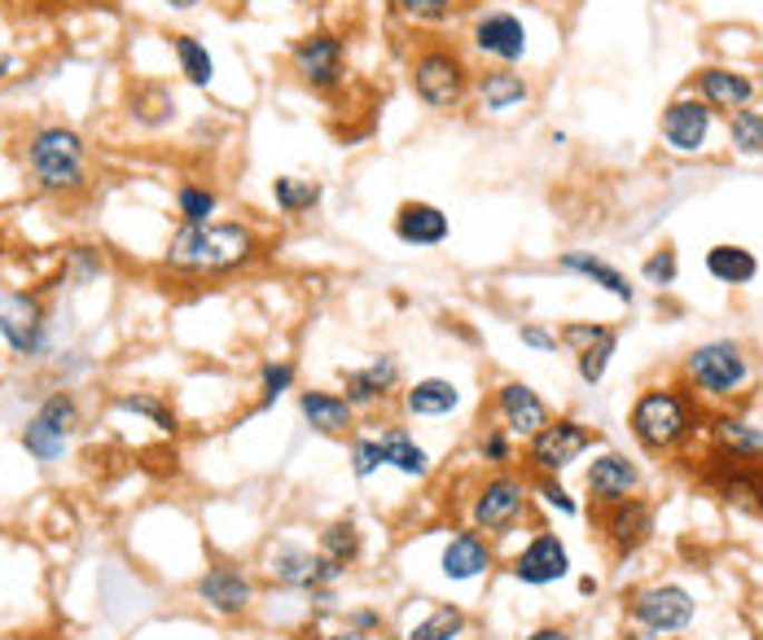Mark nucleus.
Masks as SVG:
<instances>
[{
  "mask_svg": "<svg viewBox=\"0 0 763 640\" xmlns=\"http://www.w3.org/2000/svg\"><path fill=\"white\" fill-rule=\"evenodd\" d=\"M260 250V237L246 224H180L167 246V268L176 273H233L251 264Z\"/></svg>",
  "mask_w": 763,
  "mask_h": 640,
  "instance_id": "nucleus-1",
  "label": "nucleus"
},
{
  "mask_svg": "<svg viewBox=\"0 0 763 640\" xmlns=\"http://www.w3.org/2000/svg\"><path fill=\"white\" fill-rule=\"evenodd\" d=\"M417 101L430 110H457L475 92V71L457 45H421L409 62Z\"/></svg>",
  "mask_w": 763,
  "mask_h": 640,
  "instance_id": "nucleus-2",
  "label": "nucleus"
},
{
  "mask_svg": "<svg viewBox=\"0 0 763 640\" xmlns=\"http://www.w3.org/2000/svg\"><path fill=\"white\" fill-rule=\"evenodd\" d=\"M627 426L636 434V443L645 452H676L689 434H694V408L681 391L672 386H654L632 404Z\"/></svg>",
  "mask_w": 763,
  "mask_h": 640,
  "instance_id": "nucleus-3",
  "label": "nucleus"
},
{
  "mask_svg": "<svg viewBox=\"0 0 763 640\" xmlns=\"http://www.w3.org/2000/svg\"><path fill=\"white\" fill-rule=\"evenodd\" d=\"M27 163L40 180V189H49V194L84 189V137L75 128H62V124L36 128L27 141Z\"/></svg>",
  "mask_w": 763,
  "mask_h": 640,
  "instance_id": "nucleus-4",
  "label": "nucleus"
},
{
  "mask_svg": "<svg viewBox=\"0 0 763 640\" xmlns=\"http://www.w3.org/2000/svg\"><path fill=\"white\" fill-rule=\"evenodd\" d=\"M290 71L312 92H334L348 83V40L339 31H307L290 45Z\"/></svg>",
  "mask_w": 763,
  "mask_h": 640,
  "instance_id": "nucleus-5",
  "label": "nucleus"
},
{
  "mask_svg": "<svg viewBox=\"0 0 763 640\" xmlns=\"http://www.w3.org/2000/svg\"><path fill=\"white\" fill-rule=\"evenodd\" d=\"M685 373H689V382H694L702 395L728 400V395H737L751 382V360H746V352L737 343L715 338V343H702V347L689 352Z\"/></svg>",
  "mask_w": 763,
  "mask_h": 640,
  "instance_id": "nucleus-6",
  "label": "nucleus"
},
{
  "mask_svg": "<svg viewBox=\"0 0 763 640\" xmlns=\"http://www.w3.org/2000/svg\"><path fill=\"white\" fill-rule=\"evenodd\" d=\"M694 592L681 583H649L632 597V623L649 640H667L694 623Z\"/></svg>",
  "mask_w": 763,
  "mask_h": 640,
  "instance_id": "nucleus-7",
  "label": "nucleus"
},
{
  "mask_svg": "<svg viewBox=\"0 0 763 640\" xmlns=\"http://www.w3.org/2000/svg\"><path fill=\"white\" fill-rule=\"evenodd\" d=\"M75 426H79V404H75V395H70V391H53V395L36 408V417L27 422V430H22V447H27L36 461L49 465V461H58V456L67 452Z\"/></svg>",
  "mask_w": 763,
  "mask_h": 640,
  "instance_id": "nucleus-8",
  "label": "nucleus"
},
{
  "mask_svg": "<svg viewBox=\"0 0 763 640\" xmlns=\"http://www.w3.org/2000/svg\"><path fill=\"white\" fill-rule=\"evenodd\" d=\"M527 500H531V492H527L522 479H513V474H491L483 488H479L475 504H470V522H475V531L505 535V531H513L518 518L527 513Z\"/></svg>",
  "mask_w": 763,
  "mask_h": 640,
  "instance_id": "nucleus-9",
  "label": "nucleus"
},
{
  "mask_svg": "<svg viewBox=\"0 0 763 640\" xmlns=\"http://www.w3.org/2000/svg\"><path fill=\"white\" fill-rule=\"evenodd\" d=\"M593 430L579 426L575 417H561V422H549V426L540 430V434H531V443H527V461H531V470L536 474H545V479H557L566 465H575L588 447H593Z\"/></svg>",
  "mask_w": 763,
  "mask_h": 640,
  "instance_id": "nucleus-10",
  "label": "nucleus"
},
{
  "mask_svg": "<svg viewBox=\"0 0 763 640\" xmlns=\"http://www.w3.org/2000/svg\"><path fill=\"white\" fill-rule=\"evenodd\" d=\"M268 570H273V579L281 588H294V592H307V597L334 588L348 574V567H339L334 558L307 553V549H294V544H281L277 553L268 558Z\"/></svg>",
  "mask_w": 763,
  "mask_h": 640,
  "instance_id": "nucleus-11",
  "label": "nucleus"
},
{
  "mask_svg": "<svg viewBox=\"0 0 763 640\" xmlns=\"http://www.w3.org/2000/svg\"><path fill=\"white\" fill-rule=\"evenodd\" d=\"M470 45L500 62V67H513L527 58V22L509 9H483L475 22H470Z\"/></svg>",
  "mask_w": 763,
  "mask_h": 640,
  "instance_id": "nucleus-12",
  "label": "nucleus"
},
{
  "mask_svg": "<svg viewBox=\"0 0 763 640\" xmlns=\"http://www.w3.org/2000/svg\"><path fill=\"white\" fill-rule=\"evenodd\" d=\"M711 483L715 492L728 500L733 509H746V513H763V465H755V456H733L724 447H715L711 456Z\"/></svg>",
  "mask_w": 763,
  "mask_h": 640,
  "instance_id": "nucleus-13",
  "label": "nucleus"
},
{
  "mask_svg": "<svg viewBox=\"0 0 763 640\" xmlns=\"http://www.w3.org/2000/svg\"><path fill=\"white\" fill-rule=\"evenodd\" d=\"M711 128H715V110L702 97H694V92L676 97L663 110V124H658L667 149H676V154H702L706 141H711Z\"/></svg>",
  "mask_w": 763,
  "mask_h": 640,
  "instance_id": "nucleus-14",
  "label": "nucleus"
},
{
  "mask_svg": "<svg viewBox=\"0 0 763 640\" xmlns=\"http://www.w3.org/2000/svg\"><path fill=\"white\" fill-rule=\"evenodd\" d=\"M0 338L18 356L45 352V307L31 294H0Z\"/></svg>",
  "mask_w": 763,
  "mask_h": 640,
  "instance_id": "nucleus-15",
  "label": "nucleus"
},
{
  "mask_svg": "<svg viewBox=\"0 0 763 640\" xmlns=\"http://www.w3.org/2000/svg\"><path fill=\"white\" fill-rule=\"evenodd\" d=\"M513 579L518 583H527V588H549V583H557V579H566L570 574V553H566V544L557 540L554 531H540L518 558H513Z\"/></svg>",
  "mask_w": 763,
  "mask_h": 640,
  "instance_id": "nucleus-16",
  "label": "nucleus"
},
{
  "mask_svg": "<svg viewBox=\"0 0 763 640\" xmlns=\"http://www.w3.org/2000/svg\"><path fill=\"white\" fill-rule=\"evenodd\" d=\"M496 413H500L505 430L518 434V439H531V434H540V430L554 422L549 417V404L527 382H500L496 386Z\"/></svg>",
  "mask_w": 763,
  "mask_h": 640,
  "instance_id": "nucleus-17",
  "label": "nucleus"
},
{
  "mask_svg": "<svg viewBox=\"0 0 763 640\" xmlns=\"http://www.w3.org/2000/svg\"><path fill=\"white\" fill-rule=\"evenodd\" d=\"M610 513H606V544H610V553L615 558H632L645 540H649V531H654V509L645 504V500L627 496L619 500V504H606Z\"/></svg>",
  "mask_w": 763,
  "mask_h": 640,
  "instance_id": "nucleus-18",
  "label": "nucleus"
},
{
  "mask_svg": "<svg viewBox=\"0 0 763 640\" xmlns=\"http://www.w3.org/2000/svg\"><path fill=\"white\" fill-rule=\"evenodd\" d=\"M395 386H400L395 356H373L364 368H343V391H348L351 408H378L391 400Z\"/></svg>",
  "mask_w": 763,
  "mask_h": 640,
  "instance_id": "nucleus-19",
  "label": "nucleus"
},
{
  "mask_svg": "<svg viewBox=\"0 0 763 640\" xmlns=\"http://www.w3.org/2000/svg\"><path fill=\"white\" fill-rule=\"evenodd\" d=\"M694 97H702L711 110H742L755 101V79L733 67H702L694 75Z\"/></svg>",
  "mask_w": 763,
  "mask_h": 640,
  "instance_id": "nucleus-20",
  "label": "nucleus"
},
{
  "mask_svg": "<svg viewBox=\"0 0 763 640\" xmlns=\"http://www.w3.org/2000/svg\"><path fill=\"white\" fill-rule=\"evenodd\" d=\"M640 488V470L636 461H627L624 452H601L588 465V496L593 504H619V500L636 496Z\"/></svg>",
  "mask_w": 763,
  "mask_h": 640,
  "instance_id": "nucleus-21",
  "label": "nucleus"
},
{
  "mask_svg": "<svg viewBox=\"0 0 763 640\" xmlns=\"http://www.w3.org/2000/svg\"><path fill=\"white\" fill-rule=\"evenodd\" d=\"M391 228H395V237H400L404 246H417V250L443 246V242L452 237V219H448L443 207H434V203H400Z\"/></svg>",
  "mask_w": 763,
  "mask_h": 640,
  "instance_id": "nucleus-22",
  "label": "nucleus"
},
{
  "mask_svg": "<svg viewBox=\"0 0 763 640\" xmlns=\"http://www.w3.org/2000/svg\"><path fill=\"white\" fill-rule=\"evenodd\" d=\"M491 562H496V558H491V544L483 540V531H457V535L443 544L439 570H443V579H452V583H470V579L487 574Z\"/></svg>",
  "mask_w": 763,
  "mask_h": 640,
  "instance_id": "nucleus-23",
  "label": "nucleus"
},
{
  "mask_svg": "<svg viewBox=\"0 0 763 640\" xmlns=\"http://www.w3.org/2000/svg\"><path fill=\"white\" fill-rule=\"evenodd\" d=\"M198 597L207 601L215 614H242L255 601V583L237 567H211L198 579Z\"/></svg>",
  "mask_w": 763,
  "mask_h": 640,
  "instance_id": "nucleus-24",
  "label": "nucleus"
},
{
  "mask_svg": "<svg viewBox=\"0 0 763 640\" xmlns=\"http://www.w3.org/2000/svg\"><path fill=\"white\" fill-rule=\"evenodd\" d=\"M475 97H479V106H483V110L505 115V110H513V106L531 101V79H527V75H518L513 67H496V71L475 75Z\"/></svg>",
  "mask_w": 763,
  "mask_h": 640,
  "instance_id": "nucleus-25",
  "label": "nucleus"
},
{
  "mask_svg": "<svg viewBox=\"0 0 763 640\" xmlns=\"http://www.w3.org/2000/svg\"><path fill=\"white\" fill-rule=\"evenodd\" d=\"M299 413L316 434H348L355 426V408L348 404V395L339 391H303L299 395Z\"/></svg>",
  "mask_w": 763,
  "mask_h": 640,
  "instance_id": "nucleus-26",
  "label": "nucleus"
},
{
  "mask_svg": "<svg viewBox=\"0 0 763 640\" xmlns=\"http://www.w3.org/2000/svg\"><path fill=\"white\" fill-rule=\"evenodd\" d=\"M557 268L561 273H575V277H584V282L601 285L606 294H615L619 303H632L636 298V289H632V282H627L624 273L610 264V259H601V255H588V250H566L561 259H557Z\"/></svg>",
  "mask_w": 763,
  "mask_h": 640,
  "instance_id": "nucleus-27",
  "label": "nucleus"
},
{
  "mask_svg": "<svg viewBox=\"0 0 763 640\" xmlns=\"http://www.w3.org/2000/svg\"><path fill=\"white\" fill-rule=\"evenodd\" d=\"M461 408V391L448 377H417L404 391V413L409 417H452Z\"/></svg>",
  "mask_w": 763,
  "mask_h": 640,
  "instance_id": "nucleus-28",
  "label": "nucleus"
},
{
  "mask_svg": "<svg viewBox=\"0 0 763 640\" xmlns=\"http://www.w3.org/2000/svg\"><path fill=\"white\" fill-rule=\"evenodd\" d=\"M378 447H382V461H387L391 470H400L404 479H425V474H430V452H425L404 426L378 430Z\"/></svg>",
  "mask_w": 763,
  "mask_h": 640,
  "instance_id": "nucleus-29",
  "label": "nucleus"
},
{
  "mask_svg": "<svg viewBox=\"0 0 763 640\" xmlns=\"http://www.w3.org/2000/svg\"><path fill=\"white\" fill-rule=\"evenodd\" d=\"M706 273H711L720 285H751L760 277V259H755V250H746V246L720 242V246L706 250Z\"/></svg>",
  "mask_w": 763,
  "mask_h": 640,
  "instance_id": "nucleus-30",
  "label": "nucleus"
},
{
  "mask_svg": "<svg viewBox=\"0 0 763 640\" xmlns=\"http://www.w3.org/2000/svg\"><path fill=\"white\" fill-rule=\"evenodd\" d=\"M715 447L733 452V456H763V426L746 422V417H715Z\"/></svg>",
  "mask_w": 763,
  "mask_h": 640,
  "instance_id": "nucleus-31",
  "label": "nucleus"
},
{
  "mask_svg": "<svg viewBox=\"0 0 763 640\" xmlns=\"http://www.w3.org/2000/svg\"><path fill=\"white\" fill-rule=\"evenodd\" d=\"M172 53L180 62V75L194 83V88H207L215 79V62H211L207 45L198 36H172Z\"/></svg>",
  "mask_w": 763,
  "mask_h": 640,
  "instance_id": "nucleus-32",
  "label": "nucleus"
},
{
  "mask_svg": "<svg viewBox=\"0 0 763 640\" xmlns=\"http://www.w3.org/2000/svg\"><path fill=\"white\" fill-rule=\"evenodd\" d=\"M466 628H470V619H466L461 605H439V610H430L421 623H413L404 640H457V637H466Z\"/></svg>",
  "mask_w": 763,
  "mask_h": 640,
  "instance_id": "nucleus-33",
  "label": "nucleus"
},
{
  "mask_svg": "<svg viewBox=\"0 0 763 640\" xmlns=\"http://www.w3.org/2000/svg\"><path fill=\"white\" fill-rule=\"evenodd\" d=\"M321 553H325V558H334L339 567L360 562V553H364V535H360V526H355L351 518L330 522V526L321 531Z\"/></svg>",
  "mask_w": 763,
  "mask_h": 640,
  "instance_id": "nucleus-34",
  "label": "nucleus"
},
{
  "mask_svg": "<svg viewBox=\"0 0 763 640\" xmlns=\"http://www.w3.org/2000/svg\"><path fill=\"white\" fill-rule=\"evenodd\" d=\"M273 203L285 215H303L321 203V185L316 180H303V176H277L273 180Z\"/></svg>",
  "mask_w": 763,
  "mask_h": 640,
  "instance_id": "nucleus-35",
  "label": "nucleus"
},
{
  "mask_svg": "<svg viewBox=\"0 0 763 640\" xmlns=\"http://www.w3.org/2000/svg\"><path fill=\"white\" fill-rule=\"evenodd\" d=\"M728 145L737 154H763V110L742 106L728 115Z\"/></svg>",
  "mask_w": 763,
  "mask_h": 640,
  "instance_id": "nucleus-36",
  "label": "nucleus"
},
{
  "mask_svg": "<svg viewBox=\"0 0 763 640\" xmlns=\"http://www.w3.org/2000/svg\"><path fill=\"white\" fill-rule=\"evenodd\" d=\"M615 347H619V334L610 329V334H606V338H597L593 347L575 352V368H579V377H584L588 386H597V382L606 377V368H610V360H615Z\"/></svg>",
  "mask_w": 763,
  "mask_h": 640,
  "instance_id": "nucleus-37",
  "label": "nucleus"
},
{
  "mask_svg": "<svg viewBox=\"0 0 763 640\" xmlns=\"http://www.w3.org/2000/svg\"><path fill=\"white\" fill-rule=\"evenodd\" d=\"M391 9L413 27H443L457 13V0H391Z\"/></svg>",
  "mask_w": 763,
  "mask_h": 640,
  "instance_id": "nucleus-38",
  "label": "nucleus"
},
{
  "mask_svg": "<svg viewBox=\"0 0 763 640\" xmlns=\"http://www.w3.org/2000/svg\"><path fill=\"white\" fill-rule=\"evenodd\" d=\"M215 207H219V198L211 194L207 185H180V189H176V211H180V224H211Z\"/></svg>",
  "mask_w": 763,
  "mask_h": 640,
  "instance_id": "nucleus-39",
  "label": "nucleus"
},
{
  "mask_svg": "<svg viewBox=\"0 0 763 640\" xmlns=\"http://www.w3.org/2000/svg\"><path fill=\"white\" fill-rule=\"evenodd\" d=\"M294 377H299V368L290 364V360H268L264 368H260V408H273L285 391H294Z\"/></svg>",
  "mask_w": 763,
  "mask_h": 640,
  "instance_id": "nucleus-40",
  "label": "nucleus"
},
{
  "mask_svg": "<svg viewBox=\"0 0 763 640\" xmlns=\"http://www.w3.org/2000/svg\"><path fill=\"white\" fill-rule=\"evenodd\" d=\"M382 447H378V434H355L351 439V474L355 479H373L382 470Z\"/></svg>",
  "mask_w": 763,
  "mask_h": 640,
  "instance_id": "nucleus-41",
  "label": "nucleus"
},
{
  "mask_svg": "<svg viewBox=\"0 0 763 640\" xmlns=\"http://www.w3.org/2000/svg\"><path fill=\"white\" fill-rule=\"evenodd\" d=\"M640 277H645V285H658V289L676 285V277H681V259H676V250H672V246L654 250V255L640 264Z\"/></svg>",
  "mask_w": 763,
  "mask_h": 640,
  "instance_id": "nucleus-42",
  "label": "nucleus"
},
{
  "mask_svg": "<svg viewBox=\"0 0 763 640\" xmlns=\"http://www.w3.org/2000/svg\"><path fill=\"white\" fill-rule=\"evenodd\" d=\"M119 408H124V413H140V417H149L163 434H172V430H176L172 408H163L154 395H119Z\"/></svg>",
  "mask_w": 763,
  "mask_h": 640,
  "instance_id": "nucleus-43",
  "label": "nucleus"
},
{
  "mask_svg": "<svg viewBox=\"0 0 763 640\" xmlns=\"http://www.w3.org/2000/svg\"><path fill=\"white\" fill-rule=\"evenodd\" d=\"M479 456L491 461V465H509L513 461V434L509 430H487L479 439Z\"/></svg>",
  "mask_w": 763,
  "mask_h": 640,
  "instance_id": "nucleus-44",
  "label": "nucleus"
},
{
  "mask_svg": "<svg viewBox=\"0 0 763 640\" xmlns=\"http://www.w3.org/2000/svg\"><path fill=\"white\" fill-rule=\"evenodd\" d=\"M610 334V325H588V321H570L557 338H561V347H575V352H584V347H593L597 338H606Z\"/></svg>",
  "mask_w": 763,
  "mask_h": 640,
  "instance_id": "nucleus-45",
  "label": "nucleus"
},
{
  "mask_svg": "<svg viewBox=\"0 0 763 640\" xmlns=\"http://www.w3.org/2000/svg\"><path fill=\"white\" fill-rule=\"evenodd\" d=\"M536 492H540V500H545L549 509L566 513V518H575V513H579V504L570 500V492H566V488H561L557 479H545V474H540V488H536Z\"/></svg>",
  "mask_w": 763,
  "mask_h": 640,
  "instance_id": "nucleus-46",
  "label": "nucleus"
},
{
  "mask_svg": "<svg viewBox=\"0 0 763 640\" xmlns=\"http://www.w3.org/2000/svg\"><path fill=\"white\" fill-rule=\"evenodd\" d=\"M518 338H522L531 352H545V356L561 347V338H557L554 329H545V325H536V321H531V325H522V329H518Z\"/></svg>",
  "mask_w": 763,
  "mask_h": 640,
  "instance_id": "nucleus-47",
  "label": "nucleus"
},
{
  "mask_svg": "<svg viewBox=\"0 0 763 640\" xmlns=\"http://www.w3.org/2000/svg\"><path fill=\"white\" fill-rule=\"evenodd\" d=\"M70 259H75L79 277H97V273H101V259H97L88 246H75V250H70Z\"/></svg>",
  "mask_w": 763,
  "mask_h": 640,
  "instance_id": "nucleus-48",
  "label": "nucleus"
},
{
  "mask_svg": "<svg viewBox=\"0 0 763 640\" xmlns=\"http://www.w3.org/2000/svg\"><path fill=\"white\" fill-rule=\"evenodd\" d=\"M348 623L351 628H360V632H378V628H382V619H378L373 610H351Z\"/></svg>",
  "mask_w": 763,
  "mask_h": 640,
  "instance_id": "nucleus-49",
  "label": "nucleus"
},
{
  "mask_svg": "<svg viewBox=\"0 0 763 640\" xmlns=\"http://www.w3.org/2000/svg\"><path fill=\"white\" fill-rule=\"evenodd\" d=\"M321 640H378V637H373V632H360V628H351L348 623L343 632H325Z\"/></svg>",
  "mask_w": 763,
  "mask_h": 640,
  "instance_id": "nucleus-50",
  "label": "nucleus"
},
{
  "mask_svg": "<svg viewBox=\"0 0 763 640\" xmlns=\"http://www.w3.org/2000/svg\"><path fill=\"white\" fill-rule=\"evenodd\" d=\"M527 640H570V632H561V628H536Z\"/></svg>",
  "mask_w": 763,
  "mask_h": 640,
  "instance_id": "nucleus-51",
  "label": "nucleus"
},
{
  "mask_svg": "<svg viewBox=\"0 0 763 640\" xmlns=\"http://www.w3.org/2000/svg\"><path fill=\"white\" fill-rule=\"evenodd\" d=\"M194 4H203V0H167V9H194Z\"/></svg>",
  "mask_w": 763,
  "mask_h": 640,
  "instance_id": "nucleus-52",
  "label": "nucleus"
},
{
  "mask_svg": "<svg viewBox=\"0 0 763 640\" xmlns=\"http://www.w3.org/2000/svg\"><path fill=\"white\" fill-rule=\"evenodd\" d=\"M9 71H13V58H9V53H0V79H4Z\"/></svg>",
  "mask_w": 763,
  "mask_h": 640,
  "instance_id": "nucleus-53",
  "label": "nucleus"
}]
</instances>
